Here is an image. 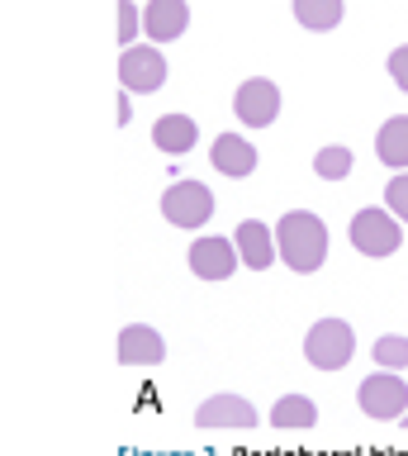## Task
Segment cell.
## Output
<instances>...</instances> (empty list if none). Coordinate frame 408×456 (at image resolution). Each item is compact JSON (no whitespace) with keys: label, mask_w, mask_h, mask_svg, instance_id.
Instances as JSON below:
<instances>
[{"label":"cell","mask_w":408,"mask_h":456,"mask_svg":"<svg viewBox=\"0 0 408 456\" xmlns=\"http://www.w3.org/2000/svg\"><path fill=\"white\" fill-rule=\"evenodd\" d=\"M276 252L294 276H314L328 262V224L314 209H290L276 224Z\"/></svg>","instance_id":"6da1fadb"},{"label":"cell","mask_w":408,"mask_h":456,"mask_svg":"<svg viewBox=\"0 0 408 456\" xmlns=\"http://www.w3.org/2000/svg\"><path fill=\"white\" fill-rule=\"evenodd\" d=\"M347 238H351V248H356L361 256H394L404 248V224L394 219V214L385 205H365L351 214V228H347Z\"/></svg>","instance_id":"7a4b0ae2"},{"label":"cell","mask_w":408,"mask_h":456,"mask_svg":"<svg viewBox=\"0 0 408 456\" xmlns=\"http://www.w3.org/2000/svg\"><path fill=\"white\" fill-rule=\"evenodd\" d=\"M219 200L204 181H190V176H176L172 185L162 191V219L172 228H204L214 219Z\"/></svg>","instance_id":"3957f363"},{"label":"cell","mask_w":408,"mask_h":456,"mask_svg":"<svg viewBox=\"0 0 408 456\" xmlns=\"http://www.w3.org/2000/svg\"><path fill=\"white\" fill-rule=\"evenodd\" d=\"M356 356V333L347 319H318L304 333V362L314 370H342Z\"/></svg>","instance_id":"277c9868"},{"label":"cell","mask_w":408,"mask_h":456,"mask_svg":"<svg viewBox=\"0 0 408 456\" xmlns=\"http://www.w3.org/2000/svg\"><path fill=\"white\" fill-rule=\"evenodd\" d=\"M356 404L365 419L375 423H394L408 413V380L399 376V370H371V376L361 380L356 390Z\"/></svg>","instance_id":"5b68a950"},{"label":"cell","mask_w":408,"mask_h":456,"mask_svg":"<svg viewBox=\"0 0 408 456\" xmlns=\"http://www.w3.org/2000/svg\"><path fill=\"white\" fill-rule=\"evenodd\" d=\"M166 77H172V67H166L157 43H133V48L119 53V91L152 95V91L166 86Z\"/></svg>","instance_id":"8992f818"},{"label":"cell","mask_w":408,"mask_h":456,"mask_svg":"<svg viewBox=\"0 0 408 456\" xmlns=\"http://www.w3.org/2000/svg\"><path fill=\"white\" fill-rule=\"evenodd\" d=\"M233 114L243 119V128H271L280 114V86L271 77H247L233 91Z\"/></svg>","instance_id":"52a82bcc"},{"label":"cell","mask_w":408,"mask_h":456,"mask_svg":"<svg viewBox=\"0 0 408 456\" xmlns=\"http://www.w3.org/2000/svg\"><path fill=\"white\" fill-rule=\"evenodd\" d=\"M186 262H190V271H195L200 281H228L233 271L243 266V256H237V242H233V238L204 233V238H195V242H190Z\"/></svg>","instance_id":"ba28073f"},{"label":"cell","mask_w":408,"mask_h":456,"mask_svg":"<svg viewBox=\"0 0 408 456\" xmlns=\"http://www.w3.org/2000/svg\"><path fill=\"white\" fill-rule=\"evenodd\" d=\"M195 423L200 428H243L247 433V428L261 423V413L243 395H209V399H200V409H195Z\"/></svg>","instance_id":"9c48e42d"},{"label":"cell","mask_w":408,"mask_h":456,"mask_svg":"<svg viewBox=\"0 0 408 456\" xmlns=\"http://www.w3.org/2000/svg\"><path fill=\"white\" fill-rule=\"evenodd\" d=\"M115 352H119V366H162L166 362V338L152 323H124Z\"/></svg>","instance_id":"30bf717a"},{"label":"cell","mask_w":408,"mask_h":456,"mask_svg":"<svg viewBox=\"0 0 408 456\" xmlns=\"http://www.w3.org/2000/svg\"><path fill=\"white\" fill-rule=\"evenodd\" d=\"M190 28V5L186 0H148L143 5V38L148 43H176Z\"/></svg>","instance_id":"8fae6325"},{"label":"cell","mask_w":408,"mask_h":456,"mask_svg":"<svg viewBox=\"0 0 408 456\" xmlns=\"http://www.w3.org/2000/svg\"><path fill=\"white\" fill-rule=\"evenodd\" d=\"M233 242H237V256H243L247 271H271L276 266V228L261 224V219H243L233 228Z\"/></svg>","instance_id":"7c38bea8"},{"label":"cell","mask_w":408,"mask_h":456,"mask_svg":"<svg viewBox=\"0 0 408 456\" xmlns=\"http://www.w3.org/2000/svg\"><path fill=\"white\" fill-rule=\"evenodd\" d=\"M209 167L228 181H243L257 171V148H252V138H243V134H219L209 142Z\"/></svg>","instance_id":"4fadbf2b"},{"label":"cell","mask_w":408,"mask_h":456,"mask_svg":"<svg viewBox=\"0 0 408 456\" xmlns=\"http://www.w3.org/2000/svg\"><path fill=\"white\" fill-rule=\"evenodd\" d=\"M195 142H200V124L190 114H162L152 124V148L166 157H186V152H195Z\"/></svg>","instance_id":"5bb4252c"},{"label":"cell","mask_w":408,"mask_h":456,"mask_svg":"<svg viewBox=\"0 0 408 456\" xmlns=\"http://www.w3.org/2000/svg\"><path fill=\"white\" fill-rule=\"evenodd\" d=\"M375 157L389 171H408V114H394L375 128Z\"/></svg>","instance_id":"9a60e30c"},{"label":"cell","mask_w":408,"mask_h":456,"mask_svg":"<svg viewBox=\"0 0 408 456\" xmlns=\"http://www.w3.org/2000/svg\"><path fill=\"white\" fill-rule=\"evenodd\" d=\"M314 423H318V404L308 395H280L271 404V428H280V433H304Z\"/></svg>","instance_id":"2e32d148"},{"label":"cell","mask_w":408,"mask_h":456,"mask_svg":"<svg viewBox=\"0 0 408 456\" xmlns=\"http://www.w3.org/2000/svg\"><path fill=\"white\" fill-rule=\"evenodd\" d=\"M294 20H300V28H308V34H328V28L342 24L347 14V0H290Z\"/></svg>","instance_id":"e0dca14e"},{"label":"cell","mask_w":408,"mask_h":456,"mask_svg":"<svg viewBox=\"0 0 408 456\" xmlns=\"http://www.w3.org/2000/svg\"><path fill=\"white\" fill-rule=\"evenodd\" d=\"M351 148H342V142H328V148H318L314 152V176L318 181H347L351 176Z\"/></svg>","instance_id":"ac0fdd59"},{"label":"cell","mask_w":408,"mask_h":456,"mask_svg":"<svg viewBox=\"0 0 408 456\" xmlns=\"http://www.w3.org/2000/svg\"><path fill=\"white\" fill-rule=\"evenodd\" d=\"M375 362H380V370H408V338L404 333L375 338Z\"/></svg>","instance_id":"d6986e66"},{"label":"cell","mask_w":408,"mask_h":456,"mask_svg":"<svg viewBox=\"0 0 408 456\" xmlns=\"http://www.w3.org/2000/svg\"><path fill=\"white\" fill-rule=\"evenodd\" d=\"M119 48H133L138 38H143V10L133 5V0H119Z\"/></svg>","instance_id":"ffe728a7"},{"label":"cell","mask_w":408,"mask_h":456,"mask_svg":"<svg viewBox=\"0 0 408 456\" xmlns=\"http://www.w3.org/2000/svg\"><path fill=\"white\" fill-rule=\"evenodd\" d=\"M385 209H389L399 224H408V171H394V176H389V185H385Z\"/></svg>","instance_id":"44dd1931"},{"label":"cell","mask_w":408,"mask_h":456,"mask_svg":"<svg viewBox=\"0 0 408 456\" xmlns=\"http://www.w3.org/2000/svg\"><path fill=\"white\" fill-rule=\"evenodd\" d=\"M385 71L394 77V86H399V91L408 95V43H404V48H394V53L385 57Z\"/></svg>","instance_id":"7402d4cb"},{"label":"cell","mask_w":408,"mask_h":456,"mask_svg":"<svg viewBox=\"0 0 408 456\" xmlns=\"http://www.w3.org/2000/svg\"><path fill=\"white\" fill-rule=\"evenodd\" d=\"M129 119H133V100L129 91H119V128H129Z\"/></svg>","instance_id":"603a6c76"},{"label":"cell","mask_w":408,"mask_h":456,"mask_svg":"<svg viewBox=\"0 0 408 456\" xmlns=\"http://www.w3.org/2000/svg\"><path fill=\"white\" fill-rule=\"evenodd\" d=\"M399 423H404V428H408V413H404V419H399Z\"/></svg>","instance_id":"cb8c5ba5"}]
</instances>
